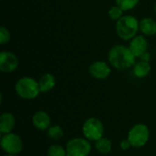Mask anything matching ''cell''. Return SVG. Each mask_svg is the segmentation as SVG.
Listing matches in <instances>:
<instances>
[{
	"label": "cell",
	"mask_w": 156,
	"mask_h": 156,
	"mask_svg": "<svg viewBox=\"0 0 156 156\" xmlns=\"http://www.w3.org/2000/svg\"><path fill=\"white\" fill-rule=\"evenodd\" d=\"M122 14H123V10L117 5L112 6L108 11V16H110V18H112V20H117V21L123 16Z\"/></svg>",
	"instance_id": "obj_20"
},
{
	"label": "cell",
	"mask_w": 156,
	"mask_h": 156,
	"mask_svg": "<svg viewBox=\"0 0 156 156\" xmlns=\"http://www.w3.org/2000/svg\"><path fill=\"white\" fill-rule=\"evenodd\" d=\"M140 0H115L116 5L120 6L123 11H129L133 9L138 4Z\"/></svg>",
	"instance_id": "obj_19"
},
{
	"label": "cell",
	"mask_w": 156,
	"mask_h": 156,
	"mask_svg": "<svg viewBox=\"0 0 156 156\" xmlns=\"http://www.w3.org/2000/svg\"><path fill=\"white\" fill-rule=\"evenodd\" d=\"M150 138V131L146 124L138 123L131 128L128 133L127 139L130 141L132 147L134 148H142L144 147L149 141Z\"/></svg>",
	"instance_id": "obj_4"
},
{
	"label": "cell",
	"mask_w": 156,
	"mask_h": 156,
	"mask_svg": "<svg viewBox=\"0 0 156 156\" xmlns=\"http://www.w3.org/2000/svg\"><path fill=\"white\" fill-rule=\"evenodd\" d=\"M132 147V144L130 143V141L128 139H125V140H122L121 143H120V148L123 151H127L129 150L130 148Z\"/></svg>",
	"instance_id": "obj_22"
},
{
	"label": "cell",
	"mask_w": 156,
	"mask_h": 156,
	"mask_svg": "<svg viewBox=\"0 0 156 156\" xmlns=\"http://www.w3.org/2000/svg\"><path fill=\"white\" fill-rule=\"evenodd\" d=\"M138 19L133 16H123L116 23V33L123 40H131L137 36L139 28Z\"/></svg>",
	"instance_id": "obj_2"
},
{
	"label": "cell",
	"mask_w": 156,
	"mask_h": 156,
	"mask_svg": "<svg viewBox=\"0 0 156 156\" xmlns=\"http://www.w3.org/2000/svg\"><path fill=\"white\" fill-rule=\"evenodd\" d=\"M15 90L16 94L24 100L36 99L41 92L38 81L31 77H23L19 79L15 85Z\"/></svg>",
	"instance_id": "obj_3"
},
{
	"label": "cell",
	"mask_w": 156,
	"mask_h": 156,
	"mask_svg": "<svg viewBox=\"0 0 156 156\" xmlns=\"http://www.w3.org/2000/svg\"><path fill=\"white\" fill-rule=\"evenodd\" d=\"M2 150L7 154L17 155L23 150L22 139L16 133H9L3 134L0 141Z\"/></svg>",
	"instance_id": "obj_7"
},
{
	"label": "cell",
	"mask_w": 156,
	"mask_h": 156,
	"mask_svg": "<svg viewBox=\"0 0 156 156\" xmlns=\"http://www.w3.org/2000/svg\"><path fill=\"white\" fill-rule=\"evenodd\" d=\"M139 28L145 36H154L156 34V21L152 17H144L140 20Z\"/></svg>",
	"instance_id": "obj_13"
},
{
	"label": "cell",
	"mask_w": 156,
	"mask_h": 156,
	"mask_svg": "<svg viewBox=\"0 0 156 156\" xmlns=\"http://www.w3.org/2000/svg\"><path fill=\"white\" fill-rule=\"evenodd\" d=\"M154 10H155V13H156V3H155V5H154Z\"/></svg>",
	"instance_id": "obj_25"
},
{
	"label": "cell",
	"mask_w": 156,
	"mask_h": 156,
	"mask_svg": "<svg viewBox=\"0 0 156 156\" xmlns=\"http://www.w3.org/2000/svg\"><path fill=\"white\" fill-rule=\"evenodd\" d=\"M129 48L136 58H140L144 52L147 51L148 41L144 36L137 35L133 39H131L129 44Z\"/></svg>",
	"instance_id": "obj_10"
},
{
	"label": "cell",
	"mask_w": 156,
	"mask_h": 156,
	"mask_svg": "<svg viewBox=\"0 0 156 156\" xmlns=\"http://www.w3.org/2000/svg\"><path fill=\"white\" fill-rule=\"evenodd\" d=\"M38 85L41 92H48L55 87L56 79L51 73H45L38 80Z\"/></svg>",
	"instance_id": "obj_14"
},
{
	"label": "cell",
	"mask_w": 156,
	"mask_h": 156,
	"mask_svg": "<svg viewBox=\"0 0 156 156\" xmlns=\"http://www.w3.org/2000/svg\"><path fill=\"white\" fill-rule=\"evenodd\" d=\"M67 156H89L91 145L86 138L76 137L69 140L66 145Z\"/></svg>",
	"instance_id": "obj_6"
},
{
	"label": "cell",
	"mask_w": 156,
	"mask_h": 156,
	"mask_svg": "<svg viewBox=\"0 0 156 156\" xmlns=\"http://www.w3.org/2000/svg\"><path fill=\"white\" fill-rule=\"evenodd\" d=\"M32 123L36 129L39 131H46L51 126V119L48 112L44 111H37L32 116Z\"/></svg>",
	"instance_id": "obj_11"
},
{
	"label": "cell",
	"mask_w": 156,
	"mask_h": 156,
	"mask_svg": "<svg viewBox=\"0 0 156 156\" xmlns=\"http://www.w3.org/2000/svg\"><path fill=\"white\" fill-rule=\"evenodd\" d=\"M3 156H17V155H14V154H5V155Z\"/></svg>",
	"instance_id": "obj_24"
},
{
	"label": "cell",
	"mask_w": 156,
	"mask_h": 156,
	"mask_svg": "<svg viewBox=\"0 0 156 156\" xmlns=\"http://www.w3.org/2000/svg\"><path fill=\"white\" fill-rule=\"evenodd\" d=\"M48 156H67L66 148L58 144H52L48 148Z\"/></svg>",
	"instance_id": "obj_18"
},
{
	"label": "cell",
	"mask_w": 156,
	"mask_h": 156,
	"mask_svg": "<svg viewBox=\"0 0 156 156\" xmlns=\"http://www.w3.org/2000/svg\"><path fill=\"white\" fill-rule=\"evenodd\" d=\"M95 148L99 153L106 154H109L112 151V144L108 138L102 137V138H101V139H99L98 141L95 142Z\"/></svg>",
	"instance_id": "obj_16"
},
{
	"label": "cell",
	"mask_w": 156,
	"mask_h": 156,
	"mask_svg": "<svg viewBox=\"0 0 156 156\" xmlns=\"http://www.w3.org/2000/svg\"><path fill=\"white\" fill-rule=\"evenodd\" d=\"M16 124L15 116L11 112H4L0 116V133L2 134L12 133Z\"/></svg>",
	"instance_id": "obj_12"
},
{
	"label": "cell",
	"mask_w": 156,
	"mask_h": 156,
	"mask_svg": "<svg viewBox=\"0 0 156 156\" xmlns=\"http://www.w3.org/2000/svg\"><path fill=\"white\" fill-rule=\"evenodd\" d=\"M10 40V33L8 29L5 27H0V44L5 45Z\"/></svg>",
	"instance_id": "obj_21"
},
{
	"label": "cell",
	"mask_w": 156,
	"mask_h": 156,
	"mask_svg": "<svg viewBox=\"0 0 156 156\" xmlns=\"http://www.w3.org/2000/svg\"><path fill=\"white\" fill-rule=\"evenodd\" d=\"M82 133L84 138L90 142H96L103 137L104 126L101 121L95 117L87 119L82 125Z\"/></svg>",
	"instance_id": "obj_5"
},
{
	"label": "cell",
	"mask_w": 156,
	"mask_h": 156,
	"mask_svg": "<svg viewBox=\"0 0 156 156\" xmlns=\"http://www.w3.org/2000/svg\"><path fill=\"white\" fill-rule=\"evenodd\" d=\"M151 69H152V68H151V65L149 62L141 60L134 64L133 74L136 78L143 79L149 75V73L151 72Z\"/></svg>",
	"instance_id": "obj_15"
},
{
	"label": "cell",
	"mask_w": 156,
	"mask_h": 156,
	"mask_svg": "<svg viewBox=\"0 0 156 156\" xmlns=\"http://www.w3.org/2000/svg\"><path fill=\"white\" fill-rule=\"evenodd\" d=\"M110 66L104 61H95L89 67L90 74L97 80H105L111 74Z\"/></svg>",
	"instance_id": "obj_9"
},
{
	"label": "cell",
	"mask_w": 156,
	"mask_h": 156,
	"mask_svg": "<svg viewBox=\"0 0 156 156\" xmlns=\"http://www.w3.org/2000/svg\"><path fill=\"white\" fill-rule=\"evenodd\" d=\"M48 138L58 141L60 140L64 136V131L61 126L59 125H51L48 130Z\"/></svg>",
	"instance_id": "obj_17"
},
{
	"label": "cell",
	"mask_w": 156,
	"mask_h": 156,
	"mask_svg": "<svg viewBox=\"0 0 156 156\" xmlns=\"http://www.w3.org/2000/svg\"><path fill=\"white\" fill-rule=\"evenodd\" d=\"M18 67V59L11 51H2L0 53V70L4 73H11Z\"/></svg>",
	"instance_id": "obj_8"
},
{
	"label": "cell",
	"mask_w": 156,
	"mask_h": 156,
	"mask_svg": "<svg viewBox=\"0 0 156 156\" xmlns=\"http://www.w3.org/2000/svg\"><path fill=\"white\" fill-rule=\"evenodd\" d=\"M136 57L133 54L129 47L116 45L112 47L108 54L110 64L117 69H126L134 66Z\"/></svg>",
	"instance_id": "obj_1"
},
{
	"label": "cell",
	"mask_w": 156,
	"mask_h": 156,
	"mask_svg": "<svg viewBox=\"0 0 156 156\" xmlns=\"http://www.w3.org/2000/svg\"><path fill=\"white\" fill-rule=\"evenodd\" d=\"M150 54L146 51V52H144L140 58H141V60H143V61H146V62H149V60H150Z\"/></svg>",
	"instance_id": "obj_23"
}]
</instances>
